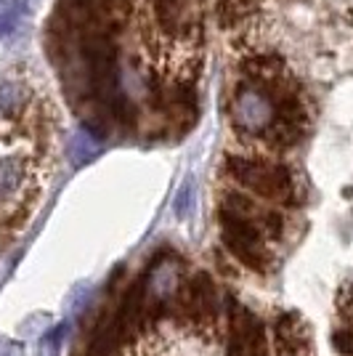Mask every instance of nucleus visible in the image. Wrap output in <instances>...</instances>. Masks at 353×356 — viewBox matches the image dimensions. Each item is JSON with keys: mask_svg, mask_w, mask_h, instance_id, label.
Wrapping results in <instances>:
<instances>
[{"mask_svg": "<svg viewBox=\"0 0 353 356\" xmlns=\"http://www.w3.org/2000/svg\"><path fill=\"white\" fill-rule=\"evenodd\" d=\"M223 245L242 266L263 274L271 266L268 242L279 239L284 221L277 210L263 208L242 192H226L221 205Z\"/></svg>", "mask_w": 353, "mask_h": 356, "instance_id": "1", "label": "nucleus"}, {"mask_svg": "<svg viewBox=\"0 0 353 356\" xmlns=\"http://www.w3.org/2000/svg\"><path fill=\"white\" fill-rule=\"evenodd\" d=\"M170 316L178 327L192 330L194 335H213L221 322V300L213 280L205 271H197L183 280L170 303Z\"/></svg>", "mask_w": 353, "mask_h": 356, "instance_id": "2", "label": "nucleus"}, {"mask_svg": "<svg viewBox=\"0 0 353 356\" xmlns=\"http://www.w3.org/2000/svg\"><path fill=\"white\" fill-rule=\"evenodd\" d=\"M226 173L247 192L258 194L271 202L290 205L295 200V178L290 168L274 160H258V157H229Z\"/></svg>", "mask_w": 353, "mask_h": 356, "instance_id": "3", "label": "nucleus"}, {"mask_svg": "<svg viewBox=\"0 0 353 356\" xmlns=\"http://www.w3.org/2000/svg\"><path fill=\"white\" fill-rule=\"evenodd\" d=\"M229 343L226 356H268V338L265 325L258 319V314L247 306H239L229 300Z\"/></svg>", "mask_w": 353, "mask_h": 356, "instance_id": "4", "label": "nucleus"}, {"mask_svg": "<svg viewBox=\"0 0 353 356\" xmlns=\"http://www.w3.org/2000/svg\"><path fill=\"white\" fill-rule=\"evenodd\" d=\"M274 348L279 356H313V338L309 322L295 312L274 319Z\"/></svg>", "mask_w": 353, "mask_h": 356, "instance_id": "5", "label": "nucleus"}, {"mask_svg": "<svg viewBox=\"0 0 353 356\" xmlns=\"http://www.w3.org/2000/svg\"><path fill=\"white\" fill-rule=\"evenodd\" d=\"M157 19H160L162 30L170 35L192 30L194 24V0H154Z\"/></svg>", "mask_w": 353, "mask_h": 356, "instance_id": "6", "label": "nucleus"}, {"mask_svg": "<svg viewBox=\"0 0 353 356\" xmlns=\"http://www.w3.org/2000/svg\"><path fill=\"white\" fill-rule=\"evenodd\" d=\"M22 178H24V165H22V160H14V157L0 160V202H6L19 189Z\"/></svg>", "mask_w": 353, "mask_h": 356, "instance_id": "7", "label": "nucleus"}, {"mask_svg": "<svg viewBox=\"0 0 353 356\" xmlns=\"http://www.w3.org/2000/svg\"><path fill=\"white\" fill-rule=\"evenodd\" d=\"M22 102V93L16 86H0V115H11L16 109V104Z\"/></svg>", "mask_w": 353, "mask_h": 356, "instance_id": "8", "label": "nucleus"}, {"mask_svg": "<svg viewBox=\"0 0 353 356\" xmlns=\"http://www.w3.org/2000/svg\"><path fill=\"white\" fill-rule=\"evenodd\" d=\"M332 346L343 356H353V330H338V332H332Z\"/></svg>", "mask_w": 353, "mask_h": 356, "instance_id": "9", "label": "nucleus"}, {"mask_svg": "<svg viewBox=\"0 0 353 356\" xmlns=\"http://www.w3.org/2000/svg\"><path fill=\"white\" fill-rule=\"evenodd\" d=\"M338 306L343 316H353V290L351 287H343V293L338 298Z\"/></svg>", "mask_w": 353, "mask_h": 356, "instance_id": "10", "label": "nucleus"}, {"mask_svg": "<svg viewBox=\"0 0 353 356\" xmlns=\"http://www.w3.org/2000/svg\"><path fill=\"white\" fill-rule=\"evenodd\" d=\"M0 356H11V354H8V343L0 341Z\"/></svg>", "mask_w": 353, "mask_h": 356, "instance_id": "11", "label": "nucleus"}]
</instances>
